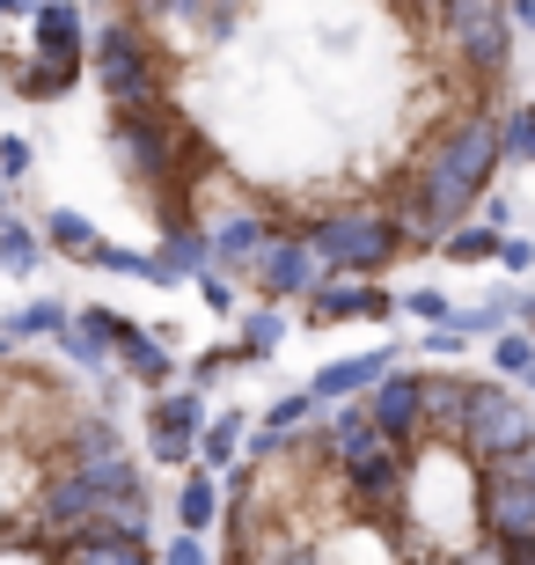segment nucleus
<instances>
[{
    "mask_svg": "<svg viewBox=\"0 0 535 565\" xmlns=\"http://www.w3.org/2000/svg\"><path fill=\"white\" fill-rule=\"evenodd\" d=\"M404 309H411V316H426V323H448V294H440V287H411V294H404Z\"/></svg>",
    "mask_w": 535,
    "mask_h": 565,
    "instance_id": "obj_34",
    "label": "nucleus"
},
{
    "mask_svg": "<svg viewBox=\"0 0 535 565\" xmlns=\"http://www.w3.org/2000/svg\"><path fill=\"white\" fill-rule=\"evenodd\" d=\"M492 382H470V375H426V434L440 440H462V426L477 419Z\"/></svg>",
    "mask_w": 535,
    "mask_h": 565,
    "instance_id": "obj_15",
    "label": "nucleus"
},
{
    "mask_svg": "<svg viewBox=\"0 0 535 565\" xmlns=\"http://www.w3.org/2000/svg\"><path fill=\"white\" fill-rule=\"evenodd\" d=\"M88 265H96V273H125V279H154V250H118V243H96V250H88Z\"/></svg>",
    "mask_w": 535,
    "mask_h": 565,
    "instance_id": "obj_30",
    "label": "nucleus"
},
{
    "mask_svg": "<svg viewBox=\"0 0 535 565\" xmlns=\"http://www.w3.org/2000/svg\"><path fill=\"white\" fill-rule=\"evenodd\" d=\"M499 140H506V162L535 169V104H514V110H506V126H499Z\"/></svg>",
    "mask_w": 535,
    "mask_h": 565,
    "instance_id": "obj_28",
    "label": "nucleus"
},
{
    "mask_svg": "<svg viewBox=\"0 0 535 565\" xmlns=\"http://www.w3.org/2000/svg\"><path fill=\"white\" fill-rule=\"evenodd\" d=\"M162 558H176V565H199L206 558V529H184V536H169V551Z\"/></svg>",
    "mask_w": 535,
    "mask_h": 565,
    "instance_id": "obj_35",
    "label": "nucleus"
},
{
    "mask_svg": "<svg viewBox=\"0 0 535 565\" xmlns=\"http://www.w3.org/2000/svg\"><path fill=\"white\" fill-rule=\"evenodd\" d=\"M191 287L206 294V309H213V316H235V309H243V294H235V273H227V265H206V273L191 279Z\"/></svg>",
    "mask_w": 535,
    "mask_h": 565,
    "instance_id": "obj_31",
    "label": "nucleus"
},
{
    "mask_svg": "<svg viewBox=\"0 0 535 565\" xmlns=\"http://www.w3.org/2000/svg\"><path fill=\"white\" fill-rule=\"evenodd\" d=\"M389 367H396V353H389V345H374V353H360V360H330L323 375H315V390H323V404L330 397H360V390H374Z\"/></svg>",
    "mask_w": 535,
    "mask_h": 565,
    "instance_id": "obj_18",
    "label": "nucleus"
},
{
    "mask_svg": "<svg viewBox=\"0 0 535 565\" xmlns=\"http://www.w3.org/2000/svg\"><path fill=\"white\" fill-rule=\"evenodd\" d=\"M30 22H38V52H52V60H82L88 30H82V8H74V0H52V8L30 15Z\"/></svg>",
    "mask_w": 535,
    "mask_h": 565,
    "instance_id": "obj_20",
    "label": "nucleus"
},
{
    "mask_svg": "<svg viewBox=\"0 0 535 565\" xmlns=\"http://www.w3.org/2000/svg\"><path fill=\"white\" fill-rule=\"evenodd\" d=\"M448 448H462L470 462H492V456H521V448H535V404H521L514 390H484V404H477V419L462 426V440H448Z\"/></svg>",
    "mask_w": 535,
    "mask_h": 565,
    "instance_id": "obj_8",
    "label": "nucleus"
},
{
    "mask_svg": "<svg viewBox=\"0 0 535 565\" xmlns=\"http://www.w3.org/2000/svg\"><path fill=\"white\" fill-rule=\"evenodd\" d=\"M74 367H104L110 360V331H104V309H82V316H66V331L52 338Z\"/></svg>",
    "mask_w": 535,
    "mask_h": 565,
    "instance_id": "obj_21",
    "label": "nucleus"
},
{
    "mask_svg": "<svg viewBox=\"0 0 535 565\" xmlns=\"http://www.w3.org/2000/svg\"><path fill=\"white\" fill-rule=\"evenodd\" d=\"M499 265H506V273H528V265H535V243L506 235V243H499Z\"/></svg>",
    "mask_w": 535,
    "mask_h": 565,
    "instance_id": "obj_36",
    "label": "nucleus"
},
{
    "mask_svg": "<svg viewBox=\"0 0 535 565\" xmlns=\"http://www.w3.org/2000/svg\"><path fill=\"white\" fill-rule=\"evenodd\" d=\"M382 316H396V294L367 287V273H330L309 294V323H382Z\"/></svg>",
    "mask_w": 535,
    "mask_h": 565,
    "instance_id": "obj_12",
    "label": "nucleus"
},
{
    "mask_svg": "<svg viewBox=\"0 0 535 565\" xmlns=\"http://www.w3.org/2000/svg\"><path fill=\"white\" fill-rule=\"evenodd\" d=\"M213 265H227V273H249V265H257V257L271 250V221L265 213H249V206H235V213H221V221H213Z\"/></svg>",
    "mask_w": 535,
    "mask_h": 565,
    "instance_id": "obj_16",
    "label": "nucleus"
},
{
    "mask_svg": "<svg viewBox=\"0 0 535 565\" xmlns=\"http://www.w3.org/2000/svg\"><path fill=\"white\" fill-rule=\"evenodd\" d=\"M477 522L499 544H535V448L477 462Z\"/></svg>",
    "mask_w": 535,
    "mask_h": 565,
    "instance_id": "obj_5",
    "label": "nucleus"
},
{
    "mask_svg": "<svg viewBox=\"0 0 535 565\" xmlns=\"http://www.w3.org/2000/svg\"><path fill=\"white\" fill-rule=\"evenodd\" d=\"M44 8H52V0H15V15H44Z\"/></svg>",
    "mask_w": 535,
    "mask_h": 565,
    "instance_id": "obj_41",
    "label": "nucleus"
},
{
    "mask_svg": "<svg viewBox=\"0 0 535 565\" xmlns=\"http://www.w3.org/2000/svg\"><path fill=\"white\" fill-rule=\"evenodd\" d=\"M0 15H15V0H0Z\"/></svg>",
    "mask_w": 535,
    "mask_h": 565,
    "instance_id": "obj_42",
    "label": "nucleus"
},
{
    "mask_svg": "<svg viewBox=\"0 0 535 565\" xmlns=\"http://www.w3.org/2000/svg\"><path fill=\"white\" fill-rule=\"evenodd\" d=\"M492 360H499V375L535 382V331H528V323H521V331H499L492 338Z\"/></svg>",
    "mask_w": 535,
    "mask_h": 565,
    "instance_id": "obj_27",
    "label": "nucleus"
},
{
    "mask_svg": "<svg viewBox=\"0 0 535 565\" xmlns=\"http://www.w3.org/2000/svg\"><path fill=\"white\" fill-rule=\"evenodd\" d=\"M22 177H30V140L0 132V184H22Z\"/></svg>",
    "mask_w": 535,
    "mask_h": 565,
    "instance_id": "obj_33",
    "label": "nucleus"
},
{
    "mask_svg": "<svg viewBox=\"0 0 535 565\" xmlns=\"http://www.w3.org/2000/svg\"><path fill=\"white\" fill-rule=\"evenodd\" d=\"M514 316H521V323L535 331V294H521V301H514Z\"/></svg>",
    "mask_w": 535,
    "mask_h": 565,
    "instance_id": "obj_39",
    "label": "nucleus"
},
{
    "mask_svg": "<svg viewBox=\"0 0 535 565\" xmlns=\"http://www.w3.org/2000/svg\"><path fill=\"white\" fill-rule=\"evenodd\" d=\"M206 265H213V235L191 228V221H162V243H154V279H147V287H191Z\"/></svg>",
    "mask_w": 535,
    "mask_h": 565,
    "instance_id": "obj_14",
    "label": "nucleus"
},
{
    "mask_svg": "<svg viewBox=\"0 0 535 565\" xmlns=\"http://www.w3.org/2000/svg\"><path fill=\"white\" fill-rule=\"evenodd\" d=\"M176 147H184V118L169 104L162 110H118V118H110V154L125 162L132 184H169Z\"/></svg>",
    "mask_w": 535,
    "mask_h": 565,
    "instance_id": "obj_6",
    "label": "nucleus"
},
{
    "mask_svg": "<svg viewBox=\"0 0 535 565\" xmlns=\"http://www.w3.org/2000/svg\"><path fill=\"white\" fill-rule=\"evenodd\" d=\"M0 221H8V199H0Z\"/></svg>",
    "mask_w": 535,
    "mask_h": 565,
    "instance_id": "obj_43",
    "label": "nucleus"
},
{
    "mask_svg": "<svg viewBox=\"0 0 535 565\" xmlns=\"http://www.w3.org/2000/svg\"><path fill=\"white\" fill-rule=\"evenodd\" d=\"M227 367H235V360H227V353H206V360H199V367H191V382H221Z\"/></svg>",
    "mask_w": 535,
    "mask_h": 565,
    "instance_id": "obj_37",
    "label": "nucleus"
},
{
    "mask_svg": "<svg viewBox=\"0 0 535 565\" xmlns=\"http://www.w3.org/2000/svg\"><path fill=\"white\" fill-rule=\"evenodd\" d=\"M206 426H213V412L199 390H162V397L147 404V456L184 470V462H199V434Z\"/></svg>",
    "mask_w": 535,
    "mask_h": 565,
    "instance_id": "obj_9",
    "label": "nucleus"
},
{
    "mask_svg": "<svg viewBox=\"0 0 535 565\" xmlns=\"http://www.w3.org/2000/svg\"><path fill=\"white\" fill-rule=\"evenodd\" d=\"M243 338H249V345H265V353H271V345L287 338V316H279V309H249V316H243Z\"/></svg>",
    "mask_w": 535,
    "mask_h": 565,
    "instance_id": "obj_32",
    "label": "nucleus"
},
{
    "mask_svg": "<svg viewBox=\"0 0 535 565\" xmlns=\"http://www.w3.org/2000/svg\"><path fill=\"white\" fill-rule=\"evenodd\" d=\"M60 558H118V565H140V558H154V551H147L140 529L88 522V529H74V536H60Z\"/></svg>",
    "mask_w": 535,
    "mask_h": 565,
    "instance_id": "obj_17",
    "label": "nucleus"
},
{
    "mask_svg": "<svg viewBox=\"0 0 535 565\" xmlns=\"http://www.w3.org/2000/svg\"><path fill=\"white\" fill-rule=\"evenodd\" d=\"M243 448H249V440H243V412H221V419L199 434V462H206V470H221V478L243 462Z\"/></svg>",
    "mask_w": 535,
    "mask_h": 565,
    "instance_id": "obj_23",
    "label": "nucleus"
},
{
    "mask_svg": "<svg viewBox=\"0 0 535 565\" xmlns=\"http://www.w3.org/2000/svg\"><path fill=\"white\" fill-rule=\"evenodd\" d=\"M38 257H44V228H30V221H0V265H8V273L30 279Z\"/></svg>",
    "mask_w": 535,
    "mask_h": 565,
    "instance_id": "obj_26",
    "label": "nucleus"
},
{
    "mask_svg": "<svg viewBox=\"0 0 535 565\" xmlns=\"http://www.w3.org/2000/svg\"><path fill=\"white\" fill-rule=\"evenodd\" d=\"M514 22H521V30H535V0H514Z\"/></svg>",
    "mask_w": 535,
    "mask_h": 565,
    "instance_id": "obj_40",
    "label": "nucleus"
},
{
    "mask_svg": "<svg viewBox=\"0 0 535 565\" xmlns=\"http://www.w3.org/2000/svg\"><path fill=\"white\" fill-rule=\"evenodd\" d=\"M8 331L15 338H60L66 331V301H30V309L8 316Z\"/></svg>",
    "mask_w": 535,
    "mask_h": 565,
    "instance_id": "obj_29",
    "label": "nucleus"
},
{
    "mask_svg": "<svg viewBox=\"0 0 535 565\" xmlns=\"http://www.w3.org/2000/svg\"><path fill=\"white\" fill-rule=\"evenodd\" d=\"M315 243H323L330 273H389L396 257H404V243H411V228L396 221V213L382 206H345V213H323L315 221Z\"/></svg>",
    "mask_w": 535,
    "mask_h": 565,
    "instance_id": "obj_4",
    "label": "nucleus"
},
{
    "mask_svg": "<svg viewBox=\"0 0 535 565\" xmlns=\"http://www.w3.org/2000/svg\"><path fill=\"white\" fill-rule=\"evenodd\" d=\"M8 82H15L30 104H52V96H66V88L82 82V60H52V52H38L30 66H22V60L8 66Z\"/></svg>",
    "mask_w": 535,
    "mask_h": 565,
    "instance_id": "obj_19",
    "label": "nucleus"
},
{
    "mask_svg": "<svg viewBox=\"0 0 535 565\" xmlns=\"http://www.w3.org/2000/svg\"><path fill=\"white\" fill-rule=\"evenodd\" d=\"M499 162H506V140H499V126L484 110H454L448 126L418 147L411 177L396 184V221L411 228L418 250H440V243L484 206Z\"/></svg>",
    "mask_w": 535,
    "mask_h": 565,
    "instance_id": "obj_1",
    "label": "nucleus"
},
{
    "mask_svg": "<svg viewBox=\"0 0 535 565\" xmlns=\"http://www.w3.org/2000/svg\"><path fill=\"white\" fill-rule=\"evenodd\" d=\"M448 52L470 74H506V60H514V0H454L448 15Z\"/></svg>",
    "mask_w": 535,
    "mask_h": 565,
    "instance_id": "obj_7",
    "label": "nucleus"
},
{
    "mask_svg": "<svg viewBox=\"0 0 535 565\" xmlns=\"http://www.w3.org/2000/svg\"><path fill=\"white\" fill-rule=\"evenodd\" d=\"M499 243H506V228H499V221H462V228L440 243V257H448V265H492Z\"/></svg>",
    "mask_w": 535,
    "mask_h": 565,
    "instance_id": "obj_22",
    "label": "nucleus"
},
{
    "mask_svg": "<svg viewBox=\"0 0 535 565\" xmlns=\"http://www.w3.org/2000/svg\"><path fill=\"white\" fill-rule=\"evenodd\" d=\"M104 331H110V353H118V367L140 382V390H169V382H176V353H169L176 338L147 331V323H132V316H110V309H104Z\"/></svg>",
    "mask_w": 535,
    "mask_h": 565,
    "instance_id": "obj_11",
    "label": "nucleus"
},
{
    "mask_svg": "<svg viewBox=\"0 0 535 565\" xmlns=\"http://www.w3.org/2000/svg\"><path fill=\"white\" fill-rule=\"evenodd\" d=\"M330 462L345 478V500L367 507V514H389L404 478H411V440H396L389 426H374L367 404H352L330 419Z\"/></svg>",
    "mask_w": 535,
    "mask_h": 565,
    "instance_id": "obj_2",
    "label": "nucleus"
},
{
    "mask_svg": "<svg viewBox=\"0 0 535 565\" xmlns=\"http://www.w3.org/2000/svg\"><path fill=\"white\" fill-rule=\"evenodd\" d=\"M44 243H52V250H66V257H82V265H88V250H96L104 235H96V221H88V213H74V206H52V213H44Z\"/></svg>",
    "mask_w": 535,
    "mask_h": 565,
    "instance_id": "obj_24",
    "label": "nucleus"
},
{
    "mask_svg": "<svg viewBox=\"0 0 535 565\" xmlns=\"http://www.w3.org/2000/svg\"><path fill=\"white\" fill-rule=\"evenodd\" d=\"M367 412H374V426H389L396 440H418L426 434V375L389 367V375L367 390Z\"/></svg>",
    "mask_w": 535,
    "mask_h": 565,
    "instance_id": "obj_13",
    "label": "nucleus"
},
{
    "mask_svg": "<svg viewBox=\"0 0 535 565\" xmlns=\"http://www.w3.org/2000/svg\"><path fill=\"white\" fill-rule=\"evenodd\" d=\"M249 273H257V294H271V301H309L330 279V257L315 235H271V250Z\"/></svg>",
    "mask_w": 535,
    "mask_h": 565,
    "instance_id": "obj_10",
    "label": "nucleus"
},
{
    "mask_svg": "<svg viewBox=\"0 0 535 565\" xmlns=\"http://www.w3.org/2000/svg\"><path fill=\"white\" fill-rule=\"evenodd\" d=\"M96 82H104L110 110H162V52H154V30L147 15H110L96 30Z\"/></svg>",
    "mask_w": 535,
    "mask_h": 565,
    "instance_id": "obj_3",
    "label": "nucleus"
},
{
    "mask_svg": "<svg viewBox=\"0 0 535 565\" xmlns=\"http://www.w3.org/2000/svg\"><path fill=\"white\" fill-rule=\"evenodd\" d=\"M404 8H411V15H448L454 0H404Z\"/></svg>",
    "mask_w": 535,
    "mask_h": 565,
    "instance_id": "obj_38",
    "label": "nucleus"
},
{
    "mask_svg": "<svg viewBox=\"0 0 535 565\" xmlns=\"http://www.w3.org/2000/svg\"><path fill=\"white\" fill-rule=\"evenodd\" d=\"M221 470H206V462H199V478H184V492H176V522L184 529H213L221 522Z\"/></svg>",
    "mask_w": 535,
    "mask_h": 565,
    "instance_id": "obj_25",
    "label": "nucleus"
}]
</instances>
